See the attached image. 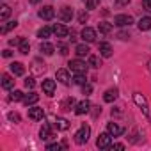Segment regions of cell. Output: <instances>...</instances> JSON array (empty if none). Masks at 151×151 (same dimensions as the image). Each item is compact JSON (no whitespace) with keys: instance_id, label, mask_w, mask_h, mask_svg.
Wrapping results in <instances>:
<instances>
[{"instance_id":"obj_1","label":"cell","mask_w":151,"mask_h":151,"mask_svg":"<svg viewBox=\"0 0 151 151\" xmlns=\"http://www.w3.org/2000/svg\"><path fill=\"white\" fill-rule=\"evenodd\" d=\"M89 135H91V128L87 124H82L80 130L75 133V142H77V144H86L89 140Z\"/></svg>"},{"instance_id":"obj_2","label":"cell","mask_w":151,"mask_h":151,"mask_svg":"<svg viewBox=\"0 0 151 151\" xmlns=\"http://www.w3.org/2000/svg\"><path fill=\"white\" fill-rule=\"evenodd\" d=\"M133 101L137 103V107L149 117V105H147V100H146V96L144 94H140V93H135L133 94Z\"/></svg>"},{"instance_id":"obj_3","label":"cell","mask_w":151,"mask_h":151,"mask_svg":"<svg viewBox=\"0 0 151 151\" xmlns=\"http://www.w3.org/2000/svg\"><path fill=\"white\" fill-rule=\"evenodd\" d=\"M68 66H69V69H71L73 73H86L89 64H86V62L80 60V59H75V60H69Z\"/></svg>"},{"instance_id":"obj_4","label":"cell","mask_w":151,"mask_h":151,"mask_svg":"<svg viewBox=\"0 0 151 151\" xmlns=\"http://www.w3.org/2000/svg\"><path fill=\"white\" fill-rule=\"evenodd\" d=\"M110 144H112V135L107 132V133H100L98 140H96V146L100 149H110Z\"/></svg>"},{"instance_id":"obj_5","label":"cell","mask_w":151,"mask_h":151,"mask_svg":"<svg viewBox=\"0 0 151 151\" xmlns=\"http://www.w3.org/2000/svg\"><path fill=\"white\" fill-rule=\"evenodd\" d=\"M132 23H133V18L130 14H117L114 18V25H117V27H130Z\"/></svg>"},{"instance_id":"obj_6","label":"cell","mask_w":151,"mask_h":151,"mask_svg":"<svg viewBox=\"0 0 151 151\" xmlns=\"http://www.w3.org/2000/svg\"><path fill=\"white\" fill-rule=\"evenodd\" d=\"M80 36H82V39H84L86 43H94V41H96V30L91 29V27H86Z\"/></svg>"},{"instance_id":"obj_7","label":"cell","mask_w":151,"mask_h":151,"mask_svg":"<svg viewBox=\"0 0 151 151\" xmlns=\"http://www.w3.org/2000/svg\"><path fill=\"white\" fill-rule=\"evenodd\" d=\"M29 117L32 121H41L45 117V110L39 107H29Z\"/></svg>"},{"instance_id":"obj_8","label":"cell","mask_w":151,"mask_h":151,"mask_svg":"<svg viewBox=\"0 0 151 151\" xmlns=\"http://www.w3.org/2000/svg\"><path fill=\"white\" fill-rule=\"evenodd\" d=\"M37 14H39V18H41V20H46V22H48V20H52V18L55 16V11H53V7H52V6H45L43 9H39V13H37Z\"/></svg>"},{"instance_id":"obj_9","label":"cell","mask_w":151,"mask_h":151,"mask_svg":"<svg viewBox=\"0 0 151 151\" xmlns=\"http://www.w3.org/2000/svg\"><path fill=\"white\" fill-rule=\"evenodd\" d=\"M107 132H109L112 137H119V135L124 133V128L119 126L117 123H109V124H107Z\"/></svg>"},{"instance_id":"obj_10","label":"cell","mask_w":151,"mask_h":151,"mask_svg":"<svg viewBox=\"0 0 151 151\" xmlns=\"http://www.w3.org/2000/svg\"><path fill=\"white\" fill-rule=\"evenodd\" d=\"M89 110H91V103H89V100H82L80 103H77V107H75V112H77L78 116L87 114Z\"/></svg>"},{"instance_id":"obj_11","label":"cell","mask_w":151,"mask_h":151,"mask_svg":"<svg viewBox=\"0 0 151 151\" xmlns=\"http://www.w3.org/2000/svg\"><path fill=\"white\" fill-rule=\"evenodd\" d=\"M43 93L48 94V96H52L55 93V80H52V78L43 80Z\"/></svg>"},{"instance_id":"obj_12","label":"cell","mask_w":151,"mask_h":151,"mask_svg":"<svg viewBox=\"0 0 151 151\" xmlns=\"http://www.w3.org/2000/svg\"><path fill=\"white\" fill-rule=\"evenodd\" d=\"M52 29H53V34H55L57 37H66V36L69 34V30H68V27H64L62 23H55V25H53Z\"/></svg>"},{"instance_id":"obj_13","label":"cell","mask_w":151,"mask_h":151,"mask_svg":"<svg viewBox=\"0 0 151 151\" xmlns=\"http://www.w3.org/2000/svg\"><path fill=\"white\" fill-rule=\"evenodd\" d=\"M59 18H60L62 22H71V18H73V11H71V7L64 6V7L59 11Z\"/></svg>"},{"instance_id":"obj_14","label":"cell","mask_w":151,"mask_h":151,"mask_svg":"<svg viewBox=\"0 0 151 151\" xmlns=\"http://www.w3.org/2000/svg\"><path fill=\"white\" fill-rule=\"evenodd\" d=\"M45 69H46V64L45 62H41V60H34L32 62V73L34 75H41V73H45Z\"/></svg>"},{"instance_id":"obj_15","label":"cell","mask_w":151,"mask_h":151,"mask_svg":"<svg viewBox=\"0 0 151 151\" xmlns=\"http://www.w3.org/2000/svg\"><path fill=\"white\" fill-rule=\"evenodd\" d=\"M11 73L14 75V77H22V75L25 73V68L22 62H13L11 64Z\"/></svg>"},{"instance_id":"obj_16","label":"cell","mask_w":151,"mask_h":151,"mask_svg":"<svg viewBox=\"0 0 151 151\" xmlns=\"http://www.w3.org/2000/svg\"><path fill=\"white\" fill-rule=\"evenodd\" d=\"M57 80H59L60 84L68 86V84H69V80H71V78H69V73H68L66 69H59V71H57Z\"/></svg>"},{"instance_id":"obj_17","label":"cell","mask_w":151,"mask_h":151,"mask_svg":"<svg viewBox=\"0 0 151 151\" xmlns=\"http://www.w3.org/2000/svg\"><path fill=\"white\" fill-rule=\"evenodd\" d=\"M39 50H41L45 55H52V53L55 52V46H53L52 43H48V41H43L41 46H39Z\"/></svg>"},{"instance_id":"obj_18","label":"cell","mask_w":151,"mask_h":151,"mask_svg":"<svg viewBox=\"0 0 151 151\" xmlns=\"http://www.w3.org/2000/svg\"><path fill=\"white\" fill-rule=\"evenodd\" d=\"M100 55L101 57H110L112 55V46L109 45V43H100Z\"/></svg>"},{"instance_id":"obj_19","label":"cell","mask_w":151,"mask_h":151,"mask_svg":"<svg viewBox=\"0 0 151 151\" xmlns=\"http://www.w3.org/2000/svg\"><path fill=\"white\" fill-rule=\"evenodd\" d=\"M39 135H41L43 140H50V139H53V133H52V130H50V124H43Z\"/></svg>"},{"instance_id":"obj_20","label":"cell","mask_w":151,"mask_h":151,"mask_svg":"<svg viewBox=\"0 0 151 151\" xmlns=\"http://www.w3.org/2000/svg\"><path fill=\"white\" fill-rule=\"evenodd\" d=\"M37 100H39V94H36V93H30V94H25V96H23V103H25L27 107L37 103Z\"/></svg>"},{"instance_id":"obj_21","label":"cell","mask_w":151,"mask_h":151,"mask_svg":"<svg viewBox=\"0 0 151 151\" xmlns=\"http://www.w3.org/2000/svg\"><path fill=\"white\" fill-rule=\"evenodd\" d=\"M13 86H14V80H13V77L11 75H2V87L4 89H13Z\"/></svg>"},{"instance_id":"obj_22","label":"cell","mask_w":151,"mask_h":151,"mask_svg":"<svg viewBox=\"0 0 151 151\" xmlns=\"http://www.w3.org/2000/svg\"><path fill=\"white\" fill-rule=\"evenodd\" d=\"M89 46L84 43V45H77V48H75V53H77L78 57H86V55H89Z\"/></svg>"},{"instance_id":"obj_23","label":"cell","mask_w":151,"mask_h":151,"mask_svg":"<svg viewBox=\"0 0 151 151\" xmlns=\"http://www.w3.org/2000/svg\"><path fill=\"white\" fill-rule=\"evenodd\" d=\"M116 98H117V89H109V91L103 94V100H105L107 103H112Z\"/></svg>"},{"instance_id":"obj_24","label":"cell","mask_w":151,"mask_h":151,"mask_svg":"<svg viewBox=\"0 0 151 151\" xmlns=\"http://www.w3.org/2000/svg\"><path fill=\"white\" fill-rule=\"evenodd\" d=\"M55 126H57V130H68L69 128V121L68 119H64V117H57L55 119Z\"/></svg>"},{"instance_id":"obj_25","label":"cell","mask_w":151,"mask_h":151,"mask_svg":"<svg viewBox=\"0 0 151 151\" xmlns=\"http://www.w3.org/2000/svg\"><path fill=\"white\" fill-rule=\"evenodd\" d=\"M139 29H140V30H149V29H151V18H149V16L140 18V20H139Z\"/></svg>"},{"instance_id":"obj_26","label":"cell","mask_w":151,"mask_h":151,"mask_svg":"<svg viewBox=\"0 0 151 151\" xmlns=\"http://www.w3.org/2000/svg\"><path fill=\"white\" fill-rule=\"evenodd\" d=\"M73 82L77 84V86H84V84H87L86 73H75V78H73Z\"/></svg>"},{"instance_id":"obj_27","label":"cell","mask_w":151,"mask_h":151,"mask_svg":"<svg viewBox=\"0 0 151 151\" xmlns=\"http://www.w3.org/2000/svg\"><path fill=\"white\" fill-rule=\"evenodd\" d=\"M52 32H53V29H50V27H43V29L37 30V37H41V39H48Z\"/></svg>"},{"instance_id":"obj_28","label":"cell","mask_w":151,"mask_h":151,"mask_svg":"<svg viewBox=\"0 0 151 151\" xmlns=\"http://www.w3.org/2000/svg\"><path fill=\"white\" fill-rule=\"evenodd\" d=\"M18 50H20V53H23V55H27V53L30 52V45H29V41L22 37V43H20V46H18Z\"/></svg>"},{"instance_id":"obj_29","label":"cell","mask_w":151,"mask_h":151,"mask_svg":"<svg viewBox=\"0 0 151 151\" xmlns=\"http://www.w3.org/2000/svg\"><path fill=\"white\" fill-rule=\"evenodd\" d=\"M9 14H11V7L9 6H2V7H0V20H2V22H6L9 18Z\"/></svg>"},{"instance_id":"obj_30","label":"cell","mask_w":151,"mask_h":151,"mask_svg":"<svg viewBox=\"0 0 151 151\" xmlns=\"http://www.w3.org/2000/svg\"><path fill=\"white\" fill-rule=\"evenodd\" d=\"M89 66H91V68H94V69H98V68L101 66L100 57H98V55H89Z\"/></svg>"},{"instance_id":"obj_31","label":"cell","mask_w":151,"mask_h":151,"mask_svg":"<svg viewBox=\"0 0 151 151\" xmlns=\"http://www.w3.org/2000/svg\"><path fill=\"white\" fill-rule=\"evenodd\" d=\"M100 32H101V34H110V32H112V23L101 22V23H100Z\"/></svg>"},{"instance_id":"obj_32","label":"cell","mask_w":151,"mask_h":151,"mask_svg":"<svg viewBox=\"0 0 151 151\" xmlns=\"http://www.w3.org/2000/svg\"><path fill=\"white\" fill-rule=\"evenodd\" d=\"M9 100H11V101H22V100H23V93H22V91H13V93L9 94Z\"/></svg>"},{"instance_id":"obj_33","label":"cell","mask_w":151,"mask_h":151,"mask_svg":"<svg viewBox=\"0 0 151 151\" xmlns=\"http://www.w3.org/2000/svg\"><path fill=\"white\" fill-rule=\"evenodd\" d=\"M16 25H18L16 22H9V23H6V25L2 27V30H0V32H2V34H7V32H9V30H13Z\"/></svg>"},{"instance_id":"obj_34","label":"cell","mask_w":151,"mask_h":151,"mask_svg":"<svg viewBox=\"0 0 151 151\" xmlns=\"http://www.w3.org/2000/svg\"><path fill=\"white\" fill-rule=\"evenodd\" d=\"M75 105V100L73 98H68V100H64V103H62V110H71V107Z\"/></svg>"},{"instance_id":"obj_35","label":"cell","mask_w":151,"mask_h":151,"mask_svg":"<svg viewBox=\"0 0 151 151\" xmlns=\"http://www.w3.org/2000/svg\"><path fill=\"white\" fill-rule=\"evenodd\" d=\"M86 6L87 9H96L100 6V0H86Z\"/></svg>"},{"instance_id":"obj_36","label":"cell","mask_w":151,"mask_h":151,"mask_svg":"<svg viewBox=\"0 0 151 151\" xmlns=\"http://www.w3.org/2000/svg\"><path fill=\"white\" fill-rule=\"evenodd\" d=\"M82 93H84L86 96H89V94L93 93V86H91V84H84V86H82Z\"/></svg>"},{"instance_id":"obj_37","label":"cell","mask_w":151,"mask_h":151,"mask_svg":"<svg viewBox=\"0 0 151 151\" xmlns=\"http://www.w3.org/2000/svg\"><path fill=\"white\" fill-rule=\"evenodd\" d=\"M60 147H64V146H62V144H48V146H46L48 151H59Z\"/></svg>"},{"instance_id":"obj_38","label":"cell","mask_w":151,"mask_h":151,"mask_svg":"<svg viewBox=\"0 0 151 151\" xmlns=\"http://www.w3.org/2000/svg\"><path fill=\"white\" fill-rule=\"evenodd\" d=\"M128 4H130V0H116V2H114L116 7H124V6H128Z\"/></svg>"},{"instance_id":"obj_39","label":"cell","mask_w":151,"mask_h":151,"mask_svg":"<svg viewBox=\"0 0 151 151\" xmlns=\"http://www.w3.org/2000/svg\"><path fill=\"white\" fill-rule=\"evenodd\" d=\"M34 86H36L34 78H25V87L27 89H34Z\"/></svg>"},{"instance_id":"obj_40","label":"cell","mask_w":151,"mask_h":151,"mask_svg":"<svg viewBox=\"0 0 151 151\" xmlns=\"http://www.w3.org/2000/svg\"><path fill=\"white\" fill-rule=\"evenodd\" d=\"M57 50H59L60 55H66V53H68V46H66V45H57Z\"/></svg>"},{"instance_id":"obj_41","label":"cell","mask_w":151,"mask_h":151,"mask_svg":"<svg viewBox=\"0 0 151 151\" xmlns=\"http://www.w3.org/2000/svg\"><path fill=\"white\" fill-rule=\"evenodd\" d=\"M9 119L14 121V123H20V114H16V112H9Z\"/></svg>"},{"instance_id":"obj_42","label":"cell","mask_w":151,"mask_h":151,"mask_svg":"<svg viewBox=\"0 0 151 151\" xmlns=\"http://www.w3.org/2000/svg\"><path fill=\"white\" fill-rule=\"evenodd\" d=\"M142 6H144V9H146V11H149V13H151V0H142Z\"/></svg>"},{"instance_id":"obj_43","label":"cell","mask_w":151,"mask_h":151,"mask_svg":"<svg viewBox=\"0 0 151 151\" xmlns=\"http://www.w3.org/2000/svg\"><path fill=\"white\" fill-rule=\"evenodd\" d=\"M87 18H89V16H87V13H80V14H78L80 23H86V22H87Z\"/></svg>"},{"instance_id":"obj_44","label":"cell","mask_w":151,"mask_h":151,"mask_svg":"<svg viewBox=\"0 0 151 151\" xmlns=\"http://www.w3.org/2000/svg\"><path fill=\"white\" fill-rule=\"evenodd\" d=\"M20 43H22V37H18V39H9V45H11V46H20Z\"/></svg>"},{"instance_id":"obj_45","label":"cell","mask_w":151,"mask_h":151,"mask_svg":"<svg viewBox=\"0 0 151 151\" xmlns=\"http://www.w3.org/2000/svg\"><path fill=\"white\" fill-rule=\"evenodd\" d=\"M110 149H124V144H110Z\"/></svg>"},{"instance_id":"obj_46","label":"cell","mask_w":151,"mask_h":151,"mask_svg":"<svg viewBox=\"0 0 151 151\" xmlns=\"http://www.w3.org/2000/svg\"><path fill=\"white\" fill-rule=\"evenodd\" d=\"M2 55H4V57H11V55H13V52H11V50H4V52H2Z\"/></svg>"},{"instance_id":"obj_47","label":"cell","mask_w":151,"mask_h":151,"mask_svg":"<svg viewBox=\"0 0 151 151\" xmlns=\"http://www.w3.org/2000/svg\"><path fill=\"white\" fill-rule=\"evenodd\" d=\"M119 37H121V39H126V37H128V34H126V32H121V34H119Z\"/></svg>"},{"instance_id":"obj_48","label":"cell","mask_w":151,"mask_h":151,"mask_svg":"<svg viewBox=\"0 0 151 151\" xmlns=\"http://www.w3.org/2000/svg\"><path fill=\"white\" fill-rule=\"evenodd\" d=\"M147 69H149V71H151V59H149V60H147Z\"/></svg>"},{"instance_id":"obj_49","label":"cell","mask_w":151,"mask_h":151,"mask_svg":"<svg viewBox=\"0 0 151 151\" xmlns=\"http://www.w3.org/2000/svg\"><path fill=\"white\" fill-rule=\"evenodd\" d=\"M39 2V0H30V4H37Z\"/></svg>"}]
</instances>
